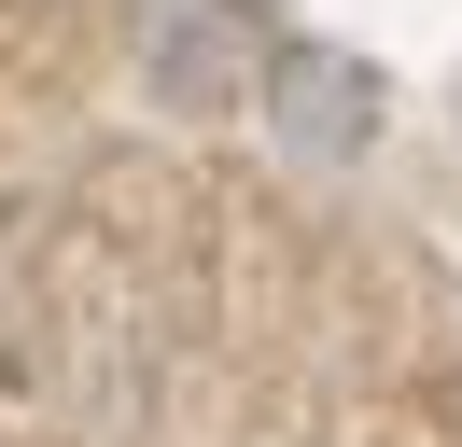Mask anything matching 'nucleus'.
I'll return each instance as SVG.
<instances>
[{
	"instance_id": "obj_1",
	"label": "nucleus",
	"mask_w": 462,
	"mask_h": 447,
	"mask_svg": "<svg viewBox=\"0 0 462 447\" xmlns=\"http://www.w3.org/2000/svg\"><path fill=\"white\" fill-rule=\"evenodd\" d=\"M253 112H266V140L294 168H365L378 126H393V70L350 56V42H281L266 84H253Z\"/></svg>"
},
{
	"instance_id": "obj_2",
	"label": "nucleus",
	"mask_w": 462,
	"mask_h": 447,
	"mask_svg": "<svg viewBox=\"0 0 462 447\" xmlns=\"http://www.w3.org/2000/svg\"><path fill=\"white\" fill-rule=\"evenodd\" d=\"M141 70H154L169 112H238V42H225V14H169Z\"/></svg>"
}]
</instances>
